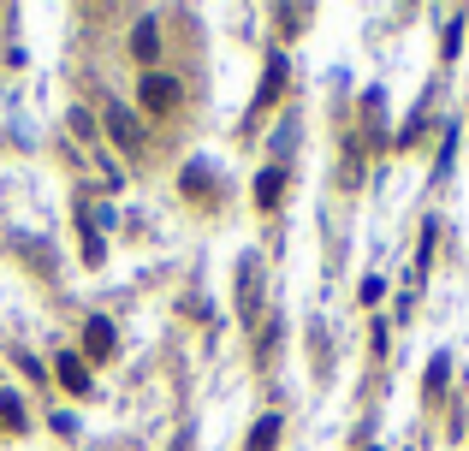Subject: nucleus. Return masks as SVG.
Returning <instances> with one entry per match:
<instances>
[{
    "mask_svg": "<svg viewBox=\"0 0 469 451\" xmlns=\"http://www.w3.org/2000/svg\"><path fill=\"white\" fill-rule=\"evenodd\" d=\"M256 297H262V262L256 255H244L238 262V309L256 315Z\"/></svg>",
    "mask_w": 469,
    "mask_h": 451,
    "instance_id": "nucleus-3",
    "label": "nucleus"
},
{
    "mask_svg": "<svg viewBox=\"0 0 469 451\" xmlns=\"http://www.w3.org/2000/svg\"><path fill=\"white\" fill-rule=\"evenodd\" d=\"M137 96H143V113H172L179 107V84H172L167 71H149L137 84Z\"/></svg>",
    "mask_w": 469,
    "mask_h": 451,
    "instance_id": "nucleus-1",
    "label": "nucleus"
},
{
    "mask_svg": "<svg viewBox=\"0 0 469 451\" xmlns=\"http://www.w3.org/2000/svg\"><path fill=\"white\" fill-rule=\"evenodd\" d=\"M280 197H285V167H262V179H256V202H262V208H280Z\"/></svg>",
    "mask_w": 469,
    "mask_h": 451,
    "instance_id": "nucleus-6",
    "label": "nucleus"
},
{
    "mask_svg": "<svg viewBox=\"0 0 469 451\" xmlns=\"http://www.w3.org/2000/svg\"><path fill=\"white\" fill-rule=\"evenodd\" d=\"M84 351H89V363H107V356H114V321H89L84 327Z\"/></svg>",
    "mask_w": 469,
    "mask_h": 451,
    "instance_id": "nucleus-4",
    "label": "nucleus"
},
{
    "mask_svg": "<svg viewBox=\"0 0 469 451\" xmlns=\"http://www.w3.org/2000/svg\"><path fill=\"white\" fill-rule=\"evenodd\" d=\"M54 374H60V386H66V392H78V398L89 392V368H84V356H54Z\"/></svg>",
    "mask_w": 469,
    "mask_h": 451,
    "instance_id": "nucleus-5",
    "label": "nucleus"
},
{
    "mask_svg": "<svg viewBox=\"0 0 469 451\" xmlns=\"http://www.w3.org/2000/svg\"><path fill=\"white\" fill-rule=\"evenodd\" d=\"M273 439H280V416H262L256 434L244 439V451H273Z\"/></svg>",
    "mask_w": 469,
    "mask_h": 451,
    "instance_id": "nucleus-7",
    "label": "nucleus"
},
{
    "mask_svg": "<svg viewBox=\"0 0 469 451\" xmlns=\"http://www.w3.org/2000/svg\"><path fill=\"white\" fill-rule=\"evenodd\" d=\"M107 137H114L119 149H131V155H137V149H143V125H137V113L119 107V101H107Z\"/></svg>",
    "mask_w": 469,
    "mask_h": 451,
    "instance_id": "nucleus-2",
    "label": "nucleus"
},
{
    "mask_svg": "<svg viewBox=\"0 0 469 451\" xmlns=\"http://www.w3.org/2000/svg\"><path fill=\"white\" fill-rule=\"evenodd\" d=\"M446 386V356H434V368H428V398Z\"/></svg>",
    "mask_w": 469,
    "mask_h": 451,
    "instance_id": "nucleus-13",
    "label": "nucleus"
},
{
    "mask_svg": "<svg viewBox=\"0 0 469 451\" xmlns=\"http://www.w3.org/2000/svg\"><path fill=\"white\" fill-rule=\"evenodd\" d=\"M280 84H285V60L273 54V60H268V84H262V101H256V107H268V101L280 96Z\"/></svg>",
    "mask_w": 469,
    "mask_h": 451,
    "instance_id": "nucleus-9",
    "label": "nucleus"
},
{
    "mask_svg": "<svg viewBox=\"0 0 469 451\" xmlns=\"http://www.w3.org/2000/svg\"><path fill=\"white\" fill-rule=\"evenodd\" d=\"M155 48H161L155 24H137V36H131V54H137V60H155Z\"/></svg>",
    "mask_w": 469,
    "mask_h": 451,
    "instance_id": "nucleus-8",
    "label": "nucleus"
},
{
    "mask_svg": "<svg viewBox=\"0 0 469 451\" xmlns=\"http://www.w3.org/2000/svg\"><path fill=\"white\" fill-rule=\"evenodd\" d=\"M71 131H78V137H96V119H89L84 107H71Z\"/></svg>",
    "mask_w": 469,
    "mask_h": 451,
    "instance_id": "nucleus-12",
    "label": "nucleus"
},
{
    "mask_svg": "<svg viewBox=\"0 0 469 451\" xmlns=\"http://www.w3.org/2000/svg\"><path fill=\"white\" fill-rule=\"evenodd\" d=\"M0 428H13V434L24 428V404H18L13 392H0Z\"/></svg>",
    "mask_w": 469,
    "mask_h": 451,
    "instance_id": "nucleus-11",
    "label": "nucleus"
},
{
    "mask_svg": "<svg viewBox=\"0 0 469 451\" xmlns=\"http://www.w3.org/2000/svg\"><path fill=\"white\" fill-rule=\"evenodd\" d=\"M185 197H214V179H208V167H185Z\"/></svg>",
    "mask_w": 469,
    "mask_h": 451,
    "instance_id": "nucleus-10",
    "label": "nucleus"
}]
</instances>
